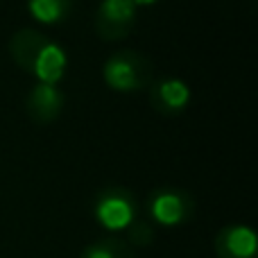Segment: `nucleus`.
I'll return each instance as SVG.
<instances>
[{
	"label": "nucleus",
	"mask_w": 258,
	"mask_h": 258,
	"mask_svg": "<svg viewBox=\"0 0 258 258\" xmlns=\"http://www.w3.org/2000/svg\"><path fill=\"white\" fill-rule=\"evenodd\" d=\"M9 57L27 75L43 84H57L68 68V54L57 41L32 27H23L12 34L7 43Z\"/></svg>",
	"instance_id": "f257e3e1"
},
{
	"label": "nucleus",
	"mask_w": 258,
	"mask_h": 258,
	"mask_svg": "<svg viewBox=\"0 0 258 258\" xmlns=\"http://www.w3.org/2000/svg\"><path fill=\"white\" fill-rule=\"evenodd\" d=\"M102 77L109 89L120 93L143 91L154 82V63L138 50H118L104 61Z\"/></svg>",
	"instance_id": "f03ea898"
},
{
	"label": "nucleus",
	"mask_w": 258,
	"mask_h": 258,
	"mask_svg": "<svg viewBox=\"0 0 258 258\" xmlns=\"http://www.w3.org/2000/svg\"><path fill=\"white\" fill-rule=\"evenodd\" d=\"M147 213L161 227H179L195 215V200L183 188L163 186L147 197Z\"/></svg>",
	"instance_id": "7ed1b4c3"
},
{
	"label": "nucleus",
	"mask_w": 258,
	"mask_h": 258,
	"mask_svg": "<svg viewBox=\"0 0 258 258\" xmlns=\"http://www.w3.org/2000/svg\"><path fill=\"white\" fill-rule=\"evenodd\" d=\"M93 215L107 231H125L136 220V200L134 192L122 186H109L98 192Z\"/></svg>",
	"instance_id": "20e7f679"
},
{
	"label": "nucleus",
	"mask_w": 258,
	"mask_h": 258,
	"mask_svg": "<svg viewBox=\"0 0 258 258\" xmlns=\"http://www.w3.org/2000/svg\"><path fill=\"white\" fill-rule=\"evenodd\" d=\"M136 25V7L132 0H102L95 12V32L102 41L125 39Z\"/></svg>",
	"instance_id": "39448f33"
},
{
	"label": "nucleus",
	"mask_w": 258,
	"mask_h": 258,
	"mask_svg": "<svg viewBox=\"0 0 258 258\" xmlns=\"http://www.w3.org/2000/svg\"><path fill=\"white\" fill-rule=\"evenodd\" d=\"M190 100V86L181 77H161L150 84V107L165 118H174L183 113Z\"/></svg>",
	"instance_id": "423d86ee"
},
{
	"label": "nucleus",
	"mask_w": 258,
	"mask_h": 258,
	"mask_svg": "<svg viewBox=\"0 0 258 258\" xmlns=\"http://www.w3.org/2000/svg\"><path fill=\"white\" fill-rule=\"evenodd\" d=\"M66 95L57 84H43L36 82L25 98V113L36 125H50L63 111Z\"/></svg>",
	"instance_id": "0eeeda50"
},
{
	"label": "nucleus",
	"mask_w": 258,
	"mask_h": 258,
	"mask_svg": "<svg viewBox=\"0 0 258 258\" xmlns=\"http://www.w3.org/2000/svg\"><path fill=\"white\" fill-rule=\"evenodd\" d=\"M256 247V231L247 224L224 227L215 236V254L220 258H254Z\"/></svg>",
	"instance_id": "6e6552de"
},
{
	"label": "nucleus",
	"mask_w": 258,
	"mask_h": 258,
	"mask_svg": "<svg viewBox=\"0 0 258 258\" xmlns=\"http://www.w3.org/2000/svg\"><path fill=\"white\" fill-rule=\"evenodd\" d=\"M32 18L43 25L63 23L73 12V0H25Z\"/></svg>",
	"instance_id": "1a4fd4ad"
},
{
	"label": "nucleus",
	"mask_w": 258,
	"mask_h": 258,
	"mask_svg": "<svg viewBox=\"0 0 258 258\" xmlns=\"http://www.w3.org/2000/svg\"><path fill=\"white\" fill-rule=\"evenodd\" d=\"M82 258H134L132 247L118 238H104L84 249Z\"/></svg>",
	"instance_id": "9d476101"
},
{
	"label": "nucleus",
	"mask_w": 258,
	"mask_h": 258,
	"mask_svg": "<svg viewBox=\"0 0 258 258\" xmlns=\"http://www.w3.org/2000/svg\"><path fill=\"white\" fill-rule=\"evenodd\" d=\"M129 242L134 247H145L154 240V229H152L150 222H143V220H134L129 224Z\"/></svg>",
	"instance_id": "9b49d317"
},
{
	"label": "nucleus",
	"mask_w": 258,
	"mask_h": 258,
	"mask_svg": "<svg viewBox=\"0 0 258 258\" xmlns=\"http://www.w3.org/2000/svg\"><path fill=\"white\" fill-rule=\"evenodd\" d=\"M132 3H134V7H150V5L159 3V0H132Z\"/></svg>",
	"instance_id": "f8f14e48"
}]
</instances>
